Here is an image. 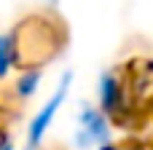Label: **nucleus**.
<instances>
[{"mask_svg":"<svg viewBox=\"0 0 153 150\" xmlns=\"http://www.w3.org/2000/svg\"><path fill=\"white\" fill-rule=\"evenodd\" d=\"M11 32H13L16 48H19V67H30V64L43 67L62 48V35L54 27V21L46 16L22 19V24Z\"/></svg>","mask_w":153,"mask_h":150,"instance_id":"nucleus-1","label":"nucleus"},{"mask_svg":"<svg viewBox=\"0 0 153 150\" xmlns=\"http://www.w3.org/2000/svg\"><path fill=\"white\" fill-rule=\"evenodd\" d=\"M97 97H100V110L110 118V121H118L124 118L132 107V83L118 72V70H108L102 72L100 83H97Z\"/></svg>","mask_w":153,"mask_h":150,"instance_id":"nucleus-2","label":"nucleus"},{"mask_svg":"<svg viewBox=\"0 0 153 150\" xmlns=\"http://www.w3.org/2000/svg\"><path fill=\"white\" fill-rule=\"evenodd\" d=\"M70 81H73L70 72L62 75V78H59V86L54 89V94L48 97V102L32 115V121H30V126H27V150H38L40 148L46 132L51 129V123H54L59 107L65 105V99H67V94H70Z\"/></svg>","mask_w":153,"mask_h":150,"instance_id":"nucleus-3","label":"nucleus"},{"mask_svg":"<svg viewBox=\"0 0 153 150\" xmlns=\"http://www.w3.org/2000/svg\"><path fill=\"white\" fill-rule=\"evenodd\" d=\"M110 140V118L94 107L83 105L78 113V145H108Z\"/></svg>","mask_w":153,"mask_h":150,"instance_id":"nucleus-4","label":"nucleus"},{"mask_svg":"<svg viewBox=\"0 0 153 150\" xmlns=\"http://www.w3.org/2000/svg\"><path fill=\"white\" fill-rule=\"evenodd\" d=\"M19 67V48L13 32H0V81H5Z\"/></svg>","mask_w":153,"mask_h":150,"instance_id":"nucleus-5","label":"nucleus"},{"mask_svg":"<svg viewBox=\"0 0 153 150\" xmlns=\"http://www.w3.org/2000/svg\"><path fill=\"white\" fill-rule=\"evenodd\" d=\"M40 81H43V67H35V64L22 67L19 78H16V83H13L16 97H22V99L35 97V94H38V89H40Z\"/></svg>","mask_w":153,"mask_h":150,"instance_id":"nucleus-6","label":"nucleus"},{"mask_svg":"<svg viewBox=\"0 0 153 150\" xmlns=\"http://www.w3.org/2000/svg\"><path fill=\"white\" fill-rule=\"evenodd\" d=\"M48 3H51V5H56V3H59V0H48Z\"/></svg>","mask_w":153,"mask_h":150,"instance_id":"nucleus-7","label":"nucleus"}]
</instances>
